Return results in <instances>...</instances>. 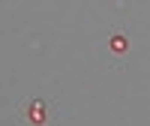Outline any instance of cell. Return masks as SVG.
Instances as JSON below:
<instances>
[{
	"mask_svg": "<svg viewBox=\"0 0 150 126\" xmlns=\"http://www.w3.org/2000/svg\"><path fill=\"white\" fill-rule=\"evenodd\" d=\"M24 117H27V123H33V126H45L48 123V105L42 99H30V102L24 105Z\"/></svg>",
	"mask_w": 150,
	"mask_h": 126,
	"instance_id": "1",
	"label": "cell"
},
{
	"mask_svg": "<svg viewBox=\"0 0 150 126\" xmlns=\"http://www.w3.org/2000/svg\"><path fill=\"white\" fill-rule=\"evenodd\" d=\"M108 51L117 54V57H123V54L129 51V39H126L123 33H111V39H108Z\"/></svg>",
	"mask_w": 150,
	"mask_h": 126,
	"instance_id": "2",
	"label": "cell"
}]
</instances>
